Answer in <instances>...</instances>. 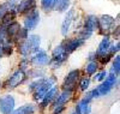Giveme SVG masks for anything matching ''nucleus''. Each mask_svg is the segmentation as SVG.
I'll list each match as a JSON object with an SVG mask.
<instances>
[{"instance_id": "f257e3e1", "label": "nucleus", "mask_w": 120, "mask_h": 114, "mask_svg": "<svg viewBox=\"0 0 120 114\" xmlns=\"http://www.w3.org/2000/svg\"><path fill=\"white\" fill-rule=\"evenodd\" d=\"M116 83H118V76L115 73H113V72L108 71V76L106 77V79L102 80L95 89L91 90L93 97L94 99H98L101 96L108 95L109 92L114 89V87L116 85Z\"/></svg>"}, {"instance_id": "f03ea898", "label": "nucleus", "mask_w": 120, "mask_h": 114, "mask_svg": "<svg viewBox=\"0 0 120 114\" xmlns=\"http://www.w3.org/2000/svg\"><path fill=\"white\" fill-rule=\"evenodd\" d=\"M55 84H56V78H55V76L46 77V79H45V82L42 83V84L40 85L36 90H34V91L31 92L34 101L40 102V101L43 99V96L46 95V92H47L49 89H51L53 85H55Z\"/></svg>"}, {"instance_id": "7ed1b4c3", "label": "nucleus", "mask_w": 120, "mask_h": 114, "mask_svg": "<svg viewBox=\"0 0 120 114\" xmlns=\"http://www.w3.org/2000/svg\"><path fill=\"white\" fill-rule=\"evenodd\" d=\"M25 79H26V71H24L22 68H18L5 82V89L13 90L17 87H19L21 84H23Z\"/></svg>"}, {"instance_id": "20e7f679", "label": "nucleus", "mask_w": 120, "mask_h": 114, "mask_svg": "<svg viewBox=\"0 0 120 114\" xmlns=\"http://www.w3.org/2000/svg\"><path fill=\"white\" fill-rule=\"evenodd\" d=\"M40 19H41V16H40V11L37 8L30 10L29 12L23 15V28H25L26 30H34L38 23Z\"/></svg>"}, {"instance_id": "39448f33", "label": "nucleus", "mask_w": 120, "mask_h": 114, "mask_svg": "<svg viewBox=\"0 0 120 114\" xmlns=\"http://www.w3.org/2000/svg\"><path fill=\"white\" fill-rule=\"evenodd\" d=\"M79 78H81V71H79V70H72V71H70L68 73H67V76L65 77L63 84H61V90L75 91V89L77 88Z\"/></svg>"}, {"instance_id": "423d86ee", "label": "nucleus", "mask_w": 120, "mask_h": 114, "mask_svg": "<svg viewBox=\"0 0 120 114\" xmlns=\"http://www.w3.org/2000/svg\"><path fill=\"white\" fill-rule=\"evenodd\" d=\"M118 24L115 23V19L109 16V15H102L98 17V29L97 31H100L102 35H107L109 33H112V30L116 27Z\"/></svg>"}, {"instance_id": "0eeeda50", "label": "nucleus", "mask_w": 120, "mask_h": 114, "mask_svg": "<svg viewBox=\"0 0 120 114\" xmlns=\"http://www.w3.org/2000/svg\"><path fill=\"white\" fill-rule=\"evenodd\" d=\"M29 60H30L29 63H31L36 67H45V66H48L49 63H51V57L48 55V53L46 50L38 49L37 52L31 54Z\"/></svg>"}, {"instance_id": "6e6552de", "label": "nucleus", "mask_w": 120, "mask_h": 114, "mask_svg": "<svg viewBox=\"0 0 120 114\" xmlns=\"http://www.w3.org/2000/svg\"><path fill=\"white\" fill-rule=\"evenodd\" d=\"M16 100L12 95L5 94L0 96V113L1 114H11V112L15 109Z\"/></svg>"}, {"instance_id": "1a4fd4ad", "label": "nucleus", "mask_w": 120, "mask_h": 114, "mask_svg": "<svg viewBox=\"0 0 120 114\" xmlns=\"http://www.w3.org/2000/svg\"><path fill=\"white\" fill-rule=\"evenodd\" d=\"M75 16H76V10L75 8H68L66 11L65 18H64L63 23H61V34H63V36H67L70 29H71V25L73 23Z\"/></svg>"}, {"instance_id": "9d476101", "label": "nucleus", "mask_w": 120, "mask_h": 114, "mask_svg": "<svg viewBox=\"0 0 120 114\" xmlns=\"http://www.w3.org/2000/svg\"><path fill=\"white\" fill-rule=\"evenodd\" d=\"M58 94H59V88H58V85L55 84V85H53L51 89H49V90L46 92V95L43 96V99L38 102V107L41 108V109L46 108L48 105H51L52 101L56 97Z\"/></svg>"}, {"instance_id": "9b49d317", "label": "nucleus", "mask_w": 120, "mask_h": 114, "mask_svg": "<svg viewBox=\"0 0 120 114\" xmlns=\"http://www.w3.org/2000/svg\"><path fill=\"white\" fill-rule=\"evenodd\" d=\"M34 8H36V0H19L15 7V11L17 15H24Z\"/></svg>"}, {"instance_id": "f8f14e48", "label": "nucleus", "mask_w": 120, "mask_h": 114, "mask_svg": "<svg viewBox=\"0 0 120 114\" xmlns=\"http://www.w3.org/2000/svg\"><path fill=\"white\" fill-rule=\"evenodd\" d=\"M72 95H73V91H66V90H63L60 94L56 95V97L52 101L51 103V108H55L58 106H63V105H66V103L72 99Z\"/></svg>"}, {"instance_id": "ddd939ff", "label": "nucleus", "mask_w": 120, "mask_h": 114, "mask_svg": "<svg viewBox=\"0 0 120 114\" xmlns=\"http://www.w3.org/2000/svg\"><path fill=\"white\" fill-rule=\"evenodd\" d=\"M84 42L85 41L81 40L79 37H75V38H70V40L63 41L65 50H66V53H68V54H71V53H73L75 50H77L78 48H81L84 45Z\"/></svg>"}, {"instance_id": "4468645a", "label": "nucleus", "mask_w": 120, "mask_h": 114, "mask_svg": "<svg viewBox=\"0 0 120 114\" xmlns=\"http://www.w3.org/2000/svg\"><path fill=\"white\" fill-rule=\"evenodd\" d=\"M26 42L30 49V55L35 52H37L40 49V46H41V36L37 34H30L26 37Z\"/></svg>"}, {"instance_id": "2eb2a0df", "label": "nucleus", "mask_w": 120, "mask_h": 114, "mask_svg": "<svg viewBox=\"0 0 120 114\" xmlns=\"http://www.w3.org/2000/svg\"><path fill=\"white\" fill-rule=\"evenodd\" d=\"M111 46H112V38H111V35H109V34L103 35L102 40L100 41V43H98L97 49L95 50V52H96V54H97V57H98V55H102V54H105V53H107Z\"/></svg>"}, {"instance_id": "dca6fc26", "label": "nucleus", "mask_w": 120, "mask_h": 114, "mask_svg": "<svg viewBox=\"0 0 120 114\" xmlns=\"http://www.w3.org/2000/svg\"><path fill=\"white\" fill-rule=\"evenodd\" d=\"M71 5V0H53V5H52V11L56 12H66L70 8Z\"/></svg>"}, {"instance_id": "f3484780", "label": "nucleus", "mask_w": 120, "mask_h": 114, "mask_svg": "<svg viewBox=\"0 0 120 114\" xmlns=\"http://www.w3.org/2000/svg\"><path fill=\"white\" fill-rule=\"evenodd\" d=\"M83 27L93 30V31H97L98 29V17L95 15H88L84 19Z\"/></svg>"}, {"instance_id": "a211bd4d", "label": "nucleus", "mask_w": 120, "mask_h": 114, "mask_svg": "<svg viewBox=\"0 0 120 114\" xmlns=\"http://www.w3.org/2000/svg\"><path fill=\"white\" fill-rule=\"evenodd\" d=\"M16 17H17V12L15 10H8V11H6L5 15L3 16L1 20H0V24L4 25V27H7L11 23L16 22Z\"/></svg>"}, {"instance_id": "6ab92c4d", "label": "nucleus", "mask_w": 120, "mask_h": 114, "mask_svg": "<svg viewBox=\"0 0 120 114\" xmlns=\"http://www.w3.org/2000/svg\"><path fill=\"white\" fill-rule=\"evenodd\" d=\"M36 106L33 103H26V105L19 107L17 109H13L11 112V114H34L36 112Z\"/></svg>"}, {"instance_id": "aec40b11", "label": "nucleus", "mask_w": 120, "mask_h": 114, "mask_svg": "<svg viewBox=\"0 0 120 114\" xmlns=\"http://www.w3.org/2000/svg\"><path fill=\"white\" fill-rule=\"evenodd\" d=\"M16 46H17V52L22 57H29L30 55V49H29V46H28V42H26V38L17 41Z\"/></svg>"}, {"instance_id": "412c9836", "label": "nucleus", "mask_w": 120, "mask_h": 114, "mask_svg": "<svg viewBox=\"0 0 120 114\" xmlns=\"http://www.w3.org/2000/svg\"><path fill=\"white\" fill-rule=\"evenodd\" d=\"M75 112L77 114H90V112H91V106H90L89 102H86L84 100H81L77 103Z\"/></svg>"}, {"instance_id": "4be33fe9", "label": "nucleus", "mask_w": 120, "mask_h": 114, "mask_svg": "<svg viewBox=\"0 0 120 114\" xmlns=\"http://www.w3.org/2000/svg\"><path fill=\"white\" fill-rule=\"evenodd\" d=\"M98 68H100V64H98V61H89V63L85 65V75L86 76H93V75H95L96 72L98 71Z\"/></svg>"}, {"instance_id": "5701e85b", "label": "nucleus", "mask_w": 120, "mask_h": 114, "mask_svg": "<svg viewBox=\"0 0 120 114\" xmlns=\"http://www.w3.org/2000/svg\"><path fill=\"white\" fill-rule=\"evenodd\" d=\"M26 76H29L30 78H41L46 76V71L43 68H33V70H29L26 71Z\"/></svg>"}, {"instance_id": "b1692460", "label": "nucleus", "mask_w": 120, "mask_h": 114, "mask_svg": "<svg viewBox=\"0 0 120 114\" xmlns=\"http://www.w3.org/2000/svg\"><path fill=\"white\" fill-rule=\"evenodd\" d=\"M90 83H91V78H90L89 76H83L78 80V87L82 91H86L90 87Z\"/></svg>"}, {"instance_id": "393cba45", "label": "nucleus", "mask_w": 120, "mask_h": 114, "mask_svg": "<svg viewBox=\"0 0 120 114\" xmlns=\"http://www.w3.org/2000/svg\"><path fill=\"white\" fill-rule=\"evenodd\" d=\"M93 34H94L93 30H90V29H88V28L83 27V28L78 31V36H77V37H79V38L83 40V41H86L88 38L91 37V35H93Z\"/></svg>"}, {"instance_id": "a878e982", "label": "nucleus", "mask_w": 120, "mask_h": 114, "mask_svg": "<svg viewBox=\"0 0 120 114\" xmlns=\"http://www.w3.org/2000/svg\"><path fill=\"white\" fill-rule=\"evenodd\" d=\"M45 79H46V76H45V77H41V78H35V79H33V82L30 83L29 87H28L29 91H30V92H33L34 90H36V89H37V88L45 82Z\"/></svg>"}, {"instance_id": "bb28decb", "label": "nucleus", "mask_w": 120, "mask_h": 114, "mask_svg": "<svg viewBox=\"0 0 120 114\" xmlns=\"http://www.w3.org/2000/svg\"><path fill=\"white\" fill-rule=\"evenodd\" d=\"M119 71H120V57H119V54H116V55H114V59H113L111 72H113L116 76H119Z\"/></svg>"}, {"instance_id": "cd10ccee", "label": "nucleus", "mask_w": 120, "mask_h": 114, "mask_svg": "<svg viewBox=\"0 0 120 114\" xmlns=\"http://www.w3.org/2000/svg\"><path fill=\"white\" fill-rule=\"evenodd\" d=\"M1 47H3V55L4 57H10L13 54L15 48H13L12 43H4V45H1Z\"/></svg>"}, {"instance_id": "c85d7f7f", "label": "nucleus", "mask_w": 120, "mask_h": 114, "mask_svg": "<svg viewBox=\"0 0 120 114\" xmlns=\"http://www.w3.org/2000/svg\"><path fill=\"white\" fill-rule=\"evenodd\" d=\"M40 5L41 8L45 12H51L52 11V5H53V0H40Z\"/></svg>"}, {"instance_id": "c756f323", "label": "nucleus", "mask_w": 120, "mask_h": 114, "mask_svg": "<svg viewBox=\"0 0 120 114\" xmlns=\"http://www.w3.org/2000/svg\"><path fill=\"white\" fill-rule=\"evenodd\" d=\"M107 76H108V71H97L95 75H93V79L96 80V82H100V83H101L102 80L106 79Z\"/></svg>"}, {"instance_id": "7c9ffc66", "label": "nucleus", "mask_w": 120, "mask_h": 114, "mask_svg": "<svg viewBox=\"0 0 120 114\" xmlns=\"http://www.w3.org/2000/svg\"><path fill=\"white\" fill-rule=\"evenodd\" d=\"M18 1L19 0H7V1L5 3V5H6L7 10H15V7L18 4Z\"/></svg>"}, {"instance_id": "2f4dec72", "label": "nucleus", "mask_w": 120, "mask_h": 114, "mask_svg": "<svg viewBox=\"0 0 120 114\" xmlns=\"http://www.w3.org/2000/svg\"><path fill=\"white\" fill-rule=\"evenodd\" d=\"M65 109H66V108H65V105H63V106H58V107H55V108L52 109V110H53L52 114H61Z\"/></svg>"}, {"instance_id": "473e14b6", "label": "nucleus", "mask_w": 120, "mask_h": 114, "mask_svg": "<svg viewBox=\"0 0 120 114\" xmlns=\"http://www.w3.org/2000/svg\"><path fill=\"white\" fill-rule=\"evenodd\" d=\"M82 100H84V101H86V102H89V103H91V101L94 100L91 91H86V94L83 96V99H82Z\"/></svg>"}, {"instance_id": "72a5a7b5", "label": "nucleus", "mask_w": 120, "mask_h": 114, "mask_svg": "<svg viewBox=\"0 0 120 114\" xmlns=\"http://www.w3.org/2000/svg\"><path fill=\"white\" fill-rule=\"evenodd\" d=\"M88 61H97V54L96 52H90L88 55Z\"/></svg>"}, {"instance_id": "f704fd0d", "label": "nucleus", "mask_w": 120, "mask_h": 114, "mask_svg": "<svg viewBox=\"0 0 120 114\" xmlns=\"http://www.w3.org/2000/svg\"><path fill=\"white\" fill-rule=\"evenodd\" d=\"M6 11H8V10H7V7H6L5 3H4V4L0 5V20H1V18H3V16L5 15V12H6Z\"/></svg>"}, {"instance_id": "c9c22d12", "label": "nucleus", "mask_w": 120, "mask_h": 114, "mask_svg": "<svg viewBox=\"0 0 120 114\" xmlns=\"http://www.w3.org/2000/svg\"><path fill=\"white\" fill-rule=\"evenodd\" d=\"M4 55H3V47H1V45H0V59H1Z\"/></svg>"}, {"instance_id": "e433bc0d", "label": "nucleus", "mask_w": 120, "mask_h": 114, "mask_svg": "<svg viewBox=\"0 0 120 114\" xmlns=\"http://www.w3.org/2000/svg\"><path fill=\"white\" fill-rule=\"evenodd\" d=\"M71 114H77V113H76V112H72V113H71Z\"/></svg>"}, {"instance_id": "4c0bfd02", "label": "nucleus", "mask_w": 120, "mask_h": 114, "mask_svg": "<svg viewBox=\"0 0 120 114\" xmlns=\"http://www.w3.org/2000/svg\"><path fill=\"white\" fill-rule=\"evenodd\" d=\"M0 87H1V83H0Z\"/></svg>"}, {"instance_id": "58836bf2", "label": "nucleus", "mask_w": 120, "mask_h": 114, "mask_svg": "<svg viewBox=\"0 0 120 114\" xmlns=\"http://www.w3.org/2000/svg\"><path fill=\"white\" fill-rule=\"evenodd\" d=\"M0 70H1V68H0Z\"/></svg>"}]
</instances>
